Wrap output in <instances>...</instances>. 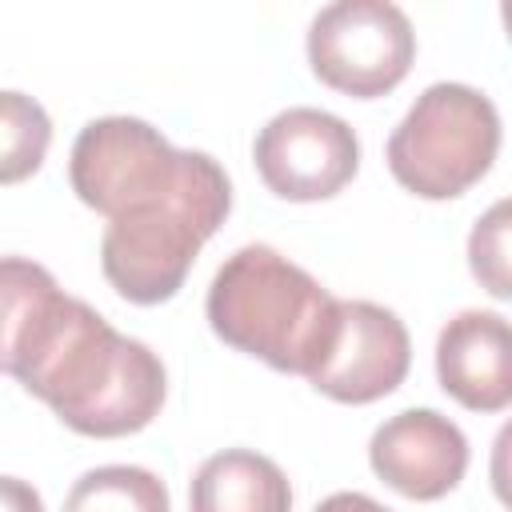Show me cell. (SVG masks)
Returning a JSON list of instances; mask_svg holds the SVG:
<instances>
[{
  "label": "cell",
  "mask_w": 512,
  "mask_h": 512,
  "mask_svg": "<svg viewBox=\"0 0 512 512\" xmlns=\"http://www.w3.org/2000/svg\"><path fill=\"white\" fill-rule=\"evenodd\" d=\"M184 164L188 148H172L152 124L136 116H104L76 136L68 176L72 192L112 220L172 192Z\"/></svg>",
  "instance_id": "cell-6"
},
{
  "label": "cell",
  "mask_w": 512,
  "mask_h": 512,
  "mask_svg": "<svg viewBox=\"0 0 512 512\" xmlns=\"http://www.w3.org/2000/svg\"><path fill=\"white\" fill-rule=\"evenodd\" d=\"M468 264H472V276L496 300L512 296V284H508V200H496L476 220V228L468 236Z\"/></svg>",
  "instance_id": "cell-15"
},
{
  "label": "cell",
  "mask_w": 512,
  "mask_h": 512,
  "mask_svg": "<svg viewBox=\"0 0 512 512\" xmlns=\"http://www.w3.org/2000/svg\"><path fill=\"white\" fill-rule=\"evenodd\" d=\"M16 380L72 432L96 440L148 428L168 392L160 356L148 344L120 336L76 296L64 300L44 340L16 368Z\"/></svg>",
  "instance_id": "cell-1"
},
{
  "label": "cell",
  "mask_w": 512,
  "mask_h": 512,
  "mask_svg": "<svg viewBox=\"0 0 512 512\" xmlns=\"http://www.w3.org/2000/svg\"><path fill=\"white\" fill-rule=\"evenodd\" d=\"M192 512H292V488L276 460L224 448L192 480Z\"/></svg>",
  "instance_id": "cell-12"
},
{
  "label": "cell",
  "mask_w": 512,
  "mask_h": 512,
  "mask_svg": "<svg viewBox=\"0 0 512 512\" xmlns=\"http://www.w3.org/2000/svg\"><path fill=\"white\" fill-rule=\"evenodd\" d=\"M212 332L276 372L312 376L340 328V300L268 244L232 252L208 288Z\"/></svg>",
  "instance_id": "cell-2"
},
{
  "label": "cell",
  "mask_w": 512,
  "mask_h": 512,
  "mask_svg": "<svg viewBox=\"0 0 512 512\" xmlns=\"http://www.w3.org/2000/svg\"><path fill=\"white\" fill-rule=\"evenodd\" d=\"M416 60V32L396 4L340 0L316 12L308 28L312 72L356 100L392 92Z\"/></svg>",
  "instance_id": "cell-5"
},
{
  "label": "cell",
  "mask_w": 512,
  "mask_h": 512,
  "mask_svg": "<svg viewBox=\"0 0 512 512\" xmlns=\"http://www.w3.org/2000/svg\"><path fill=\"white\" fill-rule=\"evenodd\" d=\"M64 300L68 292L44 264L0 256V372L16 376V368L60 316Z\"/></svg>",
  "instance_id": "cell-11"
},
{
  "label": "cell",
  "mask_w": 512,
  "mask_h": 512,
  "mask_svg": "<svg viewBox=\"0 0 512 512\" xmlns=\"http://www.w3.org/2000/svg\"><path fill=\"white\" fill-rule=\"evenodd\" d=\"M412 364V340L396 312L372 300H340V328L308 384L340 404H372L396 392Z\"/></svg>",
  "instance_id": "cell-8"
},
{
  "label": "cell",
  "mask_w": 512,
  "mask_h": 512,
  "mask_svg": "<svg viewBox=\"0 0 512 512\" xmlns=\"http://www.w3.org/2000/svg\"><path fill=\"white\" fill-rule=\"evenodd\" d=\"M228 208L232 184L224 168L208 152L188 148L184 176L172 192L108 220L100 240V268L108 284L132 304L172 300L204 240L228 220Z\"/></svg>",
  "instance_id": "cell-3"
},
{
  "label": "cell",
  "mask_w": 512,
  "mask_h": 512,
  "mask_svg": "<svg viewBox=\"0 0 512 512\" xmlns=\"http://www.w3.org/2000/svg\"><path fill=\"white\" fill-rule=\"evenodd\" d=\"M52 144V120L40 100L24 92H0V184L28 180Z\"/></svg>",
  "instance_id": "cell-14"
},
{
  "label": "cell",
  "mask_w": 512,
  "mask_h": 512,
  "mask_svg": "<svg viewBox=\"0 0 512 512\" xmlns=\"http://www.w3.org/2000/svg\"><path fill=\"white\" fill-rule=\"evenodd\" d=\"M0 512H44V500L32 484L16 476H0Z\"/></svg>",
  "instance_id": "cell-16"
},
{
  "label": "cell",
  "mask_w": 512,
  "mask_h": 512,
  "mask_svg": "<svg viewBox=\"0 0 512 512\" xmlns=\"http://www.w3.org/2000/svg\"><path fill=\"white\" fill-rule=\"evenodd\" d=\"M368 460L372 472L400 496L440 500L464 480L468 440L436 408H408L372 432Z\"/></svg>",
  "instance_id": "cell-9"
},
{
  "label": "cell",
  "mask_w": 512,
  "mask_h": 512,
  "mask_svg": "<svg viewBox=\"0 0 512 512\" xmlns=\"http://www.w3.org/2000/svg\"><path fill=\"white\" fill-rule=\"evenodd\" d=\"M316 512H392V508L376 504V500L364 496V492H332L328 500L316 504Z\"/></svg>",
  "instance_id": "cell-17"
},
{
  "label": "cell",
  "mask_w": 512,
  "mask_h": 512,
  "mask_svg": "<svg viewBox=\"0 0 512 512\" xmlns=\"http://www.w3.org/2000/svg\"><path fill=\"white\" fill-rule=\"evenodd\" d=\"M252 160L268 192L280 200H328L336 196L360 168V140L356 132L320 108H288L276 112L256 144Z\"/></svg>",
  "instance_id": "cell-7"
},
{
  "label": "cell",
  "mask_w": 512,
  "mask_h": 512,
  "mask_svg": "<svg viewBox=\"0 0 512 512\" xmlns=\"http://www.w3.org/2000/svg\"><path fill=\"white\" fill-rule=\"evenodd\" d=\"M64 512H168V488L148 468L104 464L72 484Z\"/></svg>",
  "instance_id": "cell-13"
},
{
  "label": "cell",
  "mask_w": 512,
  "mask_h": 512,
  "mask_svg": "<svg viewBox=\"0 0 512 512\" xmlns=\"http://www.w3.org/2000/svg\"><path fill=\"white\" fill-rule=\"evenodd\" d=\"M500 152L496 104L468 84H432L388 136L396 184L424 200L464 196Z\"/></svg>",
  "instance_id": "cell-4"
},
{
  "label": "cell",
  "mask_w": 512,
  "mask_h": 512,
  "mask_svg": "<svg viewBox=\"0 0 512 512\" xmlns=\"http://www.w3.org/2000/svg\"><path fill=\"white\" fill-rule=\"evenodd\" d=\"M440 388L472 412H504L512 400V348L500 312L468 308L440 328L436 340Z\"/></svg>",
  "instance_id": "cell-10"
}]
</instances>
